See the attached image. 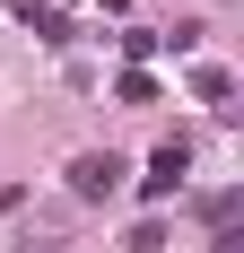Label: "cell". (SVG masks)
Instances as JSON below:
<instances>
[{
    "label": "cell",
    "instance_id": "cell-1",
    "mask_svg": "<svg viewBox=\"0 0 244 253\" xmlns=\"http://www.w3.org/2000/svg\"><path fill=\"white\" fill-rule=\"evenodd\" d=\"M70 192H79V201H114V192H122V157L114 149H79L70 157Z\"/></svg>",
    "mask_w": 244,
    "mask_h": 253
},
{
    "label": "cell",
    "instance_id": "cell-2",
    "mask_svg": "<svg viewBox=\"0 0 244 253\" xmlns=\"http://www.w3.org/2000/svg\"><path fill=\"white\" fill-rule=\"evenodd\" d=\"M183 166H192V149H183V140H166V149L148 157V175H140V192H148V201H166L174 183H183Z\"/></svg>",
    "mask_w": 244,
    "mask_h": 253
},
{
    "label": "cell",
    "instance_id": "cell-3",
    "mask_svg": "<svg viewBox=\"0 0 244 253\" xmlns=\"http://www.w3.org/2000/svg\"><path fill=\"white\" fill-rule=\"evenodd\" d=\"M9 9H18V26H35L44 44H70V26H61V9H52V0H9Z\"/></svg>",
    "mask_w": 244,
    "mask_h": 253
},
{
    "label": "cell",
    "instance_id": "cell-4",
    "mask_svg": "<svg viewBox=\"0 0 244 253\" xmlns=\"http://www.w3.org/2000/svg\"><path fill=\"white\" fill-rule=\"evenodd\" d=\"M192 96H201V105H218V114H236V105H227V96H236V79L201 61V70H192Z\"/></svg>",
    "mask_w": 244,
    "mask_h": 253
},
{
    "label": "cell",
    "instance_id": "cell-5",
    "mask_svg": "<svg viewBox=\"0 0 244 253\" xmlns=\"http://www.w3.org/2000/svg\"><path fill=\"white\" fill-rule=\"evenodd\" d=\"M114 96H122V105H148V96H157V79H148V70H122V79H114Z\"/></svg>",
    "mask_w": 244,
    "mask_h": 253
}]
</instances>
